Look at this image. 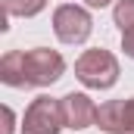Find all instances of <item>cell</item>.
I'll use <instances>...</instances> for the list:
<instances>
[{
    "label": "cell",
    "mask_w": 134,
    "mask_h": 134,
    "mask_svg": "<svg viewBox=\"0 0 134 134\" xmlns=\"http://www.w3.org/2000/svg\"><path fill=\"white\" fill-rule=\"evenodd\" d=\"M59 109H63L66 128H72V131H84V128L97 125V106H94V100L87 94H75L72 91L66 97H59Z\"/></svg>",
    "instance_id": "cell-6"
},
{
    "label": "cell",
    "mask_w": 134,
    "mask_h": 134,
    "mask_svg": "<svg viewBox=\"0 0 134 134\" xmlns=\"http://www.w3.org/2000/svg\"><path fill=\"white\" fill-rule=\"evenodd\" d=\"M112 19H115L119 31L134 28V0H119V3H115V9H112Z\"/></svg>",
    "instance_id": "cell-9"
},
{
    "label": "cell",
    "mask_w": 134,
    "mask_h": 134,
    "mask_svg": "<svg viewBox=\"0 0 134 134\" xmlns=\"http://www.w3.org/2000/svg\"><path fill=\"white\" fill-rule=\"evenodd\" d=\"M3 122H6V125H3V131H0V134H13V131H16V115H13L9 106H3Z\"/></svg>",
    "instance_id": "cell-11"
},
{
    "label": "cell",
    "mask_w": 134,
    "mask_h": 134,
    "mask_svg": "<svg viewBox=\"0 0 134 134\" xmlns=\"http://www.w3.org/2000/svg\"><path fill=\"white\" fill-rule=\"evenodd\" d=\"M84 3H87L91 9H103V6H109L112 0H84Z\"/></svg>",
    "instance_id": "cell-12"
},
{
    "label": "cell",
    "mask_w": 134,
    "mask_h": 134,
    "mask_svg": "<svg viewBox=\"0 0 134 134\" xmlns=\"http://www.w3.org/2000/svg\"><path fill=\"white\" fill-rule=\"evenodd\" d=\"M97 128L106 134H134V97L97 106Z\"/></svg>",
    "instance_id": "cell-5"
},
{
    "label": "cell",
    "mask_w": 134,
    "mask_h": 134,
    "mask_svg": "<svg viewBox=\"0 0 134 134\" xmlns=\"http://www.w3.org/2000/svg\"><path fill=\"white\" fill-rule=\"evenodd\" d=\"M53 31L63 44H84L94 31V19L84 6L63 3V6L53 9Z\"/></svg>",
    "instance_id": "cell-4"
},
{
    "label": "cell",
    "mask_w": 134,
    "mask_h": 134,
    "mask_svg": "<svg viewBox=\"0 0 134 134\" xmlns=\"http://www.w3.org/2000/svg\"><path fill=\"white\" fill-rule=\"evenodd\" d=\"M44 6H47V0H3L6 16H22V19H31V16H37Z\"/></svg>",
    "instance_id": "cell-8"
},
{
    "label": "cell",
    "mask_w": 134,
    "mask_h": 134,
    "mask_svg": "<svg viewBox=\"0 0 134 134\" xmlns=\"http://www.w3.org/2000/svg\"><path fill=\"white\" fill-rule=\"evenodd\" d=\"M63 128H66V122H63L59 100L41 94L28 103V109L22 115V134H59Z\"/></svg>",
    "instance_id": "cell-3"
},
{
    "label": "cell",
    "mask_w": 134,
    "mask_h": 134,
    "mask_svg": "<svg viewBox=\"0 0 134 134\" xmlns=\"http://www.w3.org/2000/svg\"><path fill=\"white\" fill-rule=\"evenodd\" d=\"M22 69H25V87H50L63 78L66 59L50 47L22 50Z\"/></svg>",
    "instance_id": "cell-2"
},
{
    "label": "cell",
    "mask_w": 134,
    "mask_h": 134,
    "mask_svg": "<svg viewBox=\"0 0 134 134\" xmlns=\"http://www.w3.org/2000/svg\"><path fill=\"white\" fill-rule=\"evenodd\" d=\"M119 75H122V69H119V59L112 50L94 47L75 59V78L91 91H109L119 81Z\"/></svg>",
    "instance_id": "cell-1"
},
{
    "label": "cell",
    "mask_w": 134,
    "mask_h": 134,
    "mask_svg": "<svg viewBox=\"0 0 134 134\" xmlns=\"http://www.w3.org/2000/svg\"><path fill=\"white\" fill-rule=\"evenodd\" d=\"M0 81L6 87H25V69H22V50H9L0 59Z\"/></svg>",
    "instance_id": "cell-7"
},
{
    "label": "cell",
    "mask_w": 134,
    "mask_h": 134,
    "mask_svg": "<svg viewBox=\"0 0 134 134\" xmlns=\"http://www.w3.org/2000/svg\"><path fill=\"white\" fill-rule=\"evenodd\" d=\"M122 50H125V56H128V59H134V28L122 31Z\"/></svg>",
    "instance_id": "cell-10"
}]
</instances>
